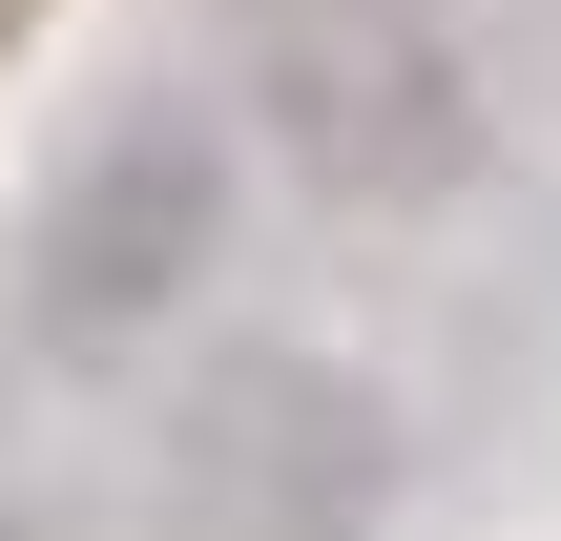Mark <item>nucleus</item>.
Segmentation results:
<instances>
[{
  "mask_svg": "<svg viewBox=\"0 0 561 541\" xmlns=\"http://www.w3.org/2000/svg\"><path fill=\"white\" fill-rule=\"evenodd\" d=\"M229 125H250V167H291L312 208L416 229V208L479 188L500 83H479V42H458L437 0H229Z\"/></svg>",
  "mask_w": 561,
  "mask_h": 541,
  "instance_id": "nucleus-1",
  "label": "nucleus"
},
{
  "mask_svg": "<svg viewBox=\"0 0 561 541\" xmlns=\"http://www.w3.org/2000/svg\"><path fill=\"white\" fill-rule=\"evenodd\" d=\"M229 208H250V125L229 104H104L83 146H62V188L21 208V354H62V375H125V354H167V313L229 271Z\"/></svg>",
  "mask_w": 561,
  "mask_h": 541,
  "instance_id": "nucleus-2",
  "label": "nucleus"
},
{
  "mask_svg": "<svg viewBox=\"0 0 561 541\" xmlns=\"http://www.w3.org/2000/svg\"><path fill=\"white\" fill-rule=\"evenodd\" d=\"M167 500L208 541H396L416 438H396V396H375L354 354L250 334V354H208V375L167 396Z\"/></svg>",
  "mask_w": 561,
  "mask_h": 541,
  "instance_id": "nucleus-3",
  "label": "nucleus"
},
{
  "mask_svg": "<svg viewBox=\"0 0 561 541\" xmlns=\"http://www.w3.org/2000/svg\"><path fill=\"white\" fill-rule=\"evenodd\" d=\"M0 541H62V521H42V500H0Z\"/></svg>",
  "mask_w": 561,
  "mask_h": 541,
  "instance_id": "nucleus-4",
  "label": "nucleus"
}]
</instances>
